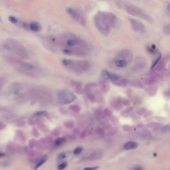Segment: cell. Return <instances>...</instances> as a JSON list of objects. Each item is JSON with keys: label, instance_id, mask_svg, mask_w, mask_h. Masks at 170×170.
<instances>
[{"label": "cell", "instance_id": "50", "mask_svg": "<svg viewBox=\"0 0 170 170\" xmlns=\"http://www.w3.org/2000/svg\"><path fill=\"white\" fill-rule=\"evenodd\" d=\"M133 170H144L142 168V167H140V166H137V167H136L134 168Z\"/></svg>", "mask_w": 170, "mask_h": 170}, {"label": "cell", "instance_id": "33", "mask_svg": "<svg viewBox=\"0 0 170 170\" xmlns=\"http://www.w3.org/2000/svg\"><path fill=\"white\" fill-rule=\"evenodd\" d=\"M134 109V107H129V108H127V109H126L125 110H124V111L122 112V114L123 115H129L132 113V112L133 111Z\"/></svg>", "mask_w": 170, "mask_h": 170}, {"label": "cell", "instance_id": "35", "mask_svg": "<svg viewBox=\"0 0 170 170\" xmlns=\"http://www.w3.org/2000/svg\"><path fill=\"white\" fill-rule=\"evenodd\" d=\"M9 20L10 22L14 24H18L19 23V20L17 18L14 17V16H11L9 17Z\"/></svg>", "mask_w": 170, "mask_h": 170}, {"label": "cell", "instance_id": "27", "mask_svg": "<svg viewBox=\"0 0 170 170\" xmlns=\"http://www.w3.org/2000/svg\"><path fill=\"white\" fill-rule=\"evenodd\" d=\"M65 141V138L64 137H59L56 139L54 142L56 146H59L61 145L62 143H64Z\"/></svg>", "mask_w": 170, "mask_h": 170}, {"label": "cell", "instance_id": "29", "mask_svg": "<svg viewBox=\"0 0 170 170\" xmlns=\"http://www.w3.org/2000/svg\"><path fill=\"white\" fill-rule=\"evenodd\" d=\"M69 109L71 110L72 111L75 112L76 113H78L80 112V107L78 105H75V104H73V105H71L69 106Z\"/></svg>", "mask_w": 170, "mask_h": 170}, {"label": "cell", "instance_id": "38", "mask_svg": "<svg viewBox=\"0 0 170 170\" xmlns=\"http://www.w3.org/2000/svg\"><path fill=\"white\" fill-rule=\"evenodd\" d=\"M47 115V112L45 111L37 112L33 115V116H44Z\"/></svg>", "mask_w": 170, "mask_h": 170}, {"label": "cell", "instance_id": "23", "mask_svg": "<svg viewBox=\"0 0 170 170\" xmlns=\"http://www.w3.org/2000/svg\"><path fill=\"white\" fill-rule=\"evenodd\" d=\"M161 59H162V54L161 53H159L156 59H155L154 61L153 62L152 64V66H151L152 70H153L155 69V67L157 66Z\"/></svg>", "mask_w": 170, "mask_h": 170}, {"label": "cell", "instance_id": "34", "mask_svg": "<svg viewBox=\"0 0 170 170\" xmlns=\"http://www.w3.org/2000/svg\"><path fill=\"white\" fill-rule=\"evenodd\" d=\"M161 132H163V133H168V132H170V125L168 124V125H164V126H163V127H162V128L161 129Z\"/></svg>", "mask_w": 170, "mask_h": 170}, {"label": "cell", "instance_id": "36", "mask_svg": "<svg viewBox=\"0 0 170 170\" xmlns=\"http://www.w3.org/2000/svg\"><path fill=\"white\" fill-rule=\"evenodd\" d=\"M147 110V109L146 108H144V107L139 108L137 110V114L139 115H142L146 112Z\"/></svg>", "mask_w": 170, "mask_h": 170}, {"label": "cell", "instance_id": "9", "mask_svg": "<svg viewBox=\"0 0 170 170\" xmlns=\"http://www.w3.org/2000/svg\"><path fill=\"white\" fill-rule=\"evenodd\" d=\"M115 59H121L127 62V64H130L132 62L133 59V54L132 51L128 49H124L120 51L116 56Z\"/></svg>", "mask_w": 170, "mask_h": 170}, {"label": "cell", "instance_id": "3", "mask_svg": "<svg viewBox=\"0 0 170 170\" xmlns=\"http://www.w3.org/2000/svg\"><path fill=\"white\" fill-rule=\"evenodd\" d=\"M62 65L65 68L77 75H81L89 71L90 69V63L85 61H73L69 59H63Z\"/></svg>", "mask_w": 170, "mask_h": 170}, {"label": "cell", "instance_id": "41", "mask_svg": "<svg viewBox=\"0 0 170 170\" xmlns=\"http://www.w3.org/2000/svg\"><path fill=\"white\" fill-rule=\"evenodd\" d=\"M67 162L62 163H61V164L59 165V166L57 167V169L59 170H64L67 167Z\"/></svg>", "mask_w": 170, "mask_h": 170}, {"label": "cell", "instance_id": "42", "mask_svg": "<svg viewBox=\"0 0 170 170\" xmlns=\"http://www.w3.org/2000/svg\"><path fill=\"white\" fill-rule=\"evenodd\" d=\"M83 148L82 147H78L74 151V154L75 155H78L82 151Z\"/></svg>", "mask_w": 170, "mask_h": 170}, {"label": "cell", "instance_id": "44", "mask_svg": "<svg viewBox=\"0 0 170 170\" xmlns=\"http://www.w3.org/2000/svg\"><path fill=\"white\" fill-rule=\"evenodd\" d=\"M166 13H167V14L168 15V16L169 17L170 14V3H169L168 4H167V6H166Z\"/></svg>", "mask_w": 170, "mask_h": 170}, {"label": "cell", "instance_id": "7", "mask_svg": "<svg viewBox=\"0 0 170 170\" xmlns=\"http://www.w3.org/2000/svg\"><path fill=\"white\" fill-rule=\"evenodd\" d=\"M57 97L59 102L64 105L71 103L77 99L75 93L67 90L59 91L57 92Z\"/></svg>", "mask_w": 170, "mask_h": 170}, {"label": "cell", "instance_id": "25", "mask_svg": "<svg viewBox=\"0 0 170 170\" xmlns=\"http://www.w3.org/2000/svg\"><path fill=\"white\" fill-rule=\"evenodd\" d=\"M110 72H108L106 70H103L102 71L101 73L102 78V80H109L110 79Z\"/></svg>", "mask_w": 170, "mask_h": 170}, {"label": "cell", "instance_id": "24", "mask_svg": "<svg viewBox=\"0 0 170 170\" xmlns=\"http://www.w3.org/2000/svg\"><path fill=\"white\" fill-rule=\"evenodd\" d=\"M146 49L148 52L151 54H156V53H158V50L154 45L148 46H147Z\"/></svg>", "mask_w": 170, "mask_h": 170}, {"label": "cell", "instance_id": "32", "mask_svg": "<svg viewBox=\"0 0 170 170\" xmlns=\"http://www.w3.org/2000/svg\"><path fill=\"white\" fill-rule=\"evenodd\" d=\"M163 32L166 35H169L170 34V24H167L163 27Z\"/></svg>", "mask_w": 170, "mask_h": 170}, {"label": "cell", "instance_id": "47", "mask_svg": "<svg viewBox=\"0 0 170 170\" xmlns=\"http://www.w3.org/2000/svg\"><path fill=\"white\" fill-rule=\"evenodd\" d=\"M123 129L124 131H129L131 130L132 127H130V126L129 125H124V126L123 127Z\"/></svg>", "mask_w": 170, "mask_h": 170}, {"label": "cell", "instance_id": "15", "mask_svg": "<svg viewBox=\"0 0 170 170\" xmlns=\"http://www.w3.org/2000/svg\"><path fill=\"white\" fill-rule=\"evenodd\" d=\"M71 84L75 92L77 94H81L82 93L83 89L82 88V85L81 83L78 81H72Z\"/></svg>", "mask_w": 170, "mask_h": 170}, {"label": "cell", "instance_id": "10", "mask_svg": "<svg viewBox=\"0 0 170 170\" xmlns=\"http://www.w3.org/2000/svg\"><path fill=\"white\" fill-rule=\"evenodd\" d=\"M113 84L117 86L125 87L128 83V80L126 78H123L121 76L115 73H110V79Z\"/></svg>", "mask_w": 170, "mask_h": 170}, {"label": "cell", "instance_id": "31", "mask_svg": "<svg viewBox=\"0 0 170 170\" xmlns=\"http://www.w3.org/2000/svg\"><path fill=\"white\" fill-rule=\"evenodd\" d=\"M6 82V80L5 77L3 76H0V94Z\"/></svg>", "mask_w": 170, "mask_h": 170}, {"label": "cell", "instance_id": "21", "mask_svg": "<svg viewBox=\"0 0 170 170\" xmlns=\"http://www.w3.org/2000/svg\"><path fill=\"white\" fill-rule=\"evenodd\" d=\"M158 90V87L156 85L151 86L148 89V94L151 97H153L156 95Z\"/></svg>", "mask_w": 170, "mask_h": 170}, {"label": "cell", "instance_id": "20", "mask_svg": "<svg viewBox=\"0 0 170 170\" xmlns=\"http://www.w3.org/2000/svg\"><path fill=\"white\" fill-rule=\"evenodd\" d=\"M114 64L116 67H119V68H124L127 67V65H128L127 62L121 59H115Z\"/></svg>", "mask_w": 170, "mask_h": 170}, {"label": "cell", "instance_id": "12", "mask_svg": "<svg viewBox=\"0 0 170 170\" xmlns=\"http://www.w3.org/2000/svg\"><path fill=\"white\" fill-rule=\"evenodd\" d=\"M147 66V61L145 57L142 56H138L136 57L135 61V67L138 71L145 69Z\"/></svg>", "mask_w": 170, "mask_h": 170}, {"label": "cell", "instance_id": "18", "mask_svg": "<svg viewBox=\"0 0 170 170\" xmlns=\"http://www.w3.org/2000/svg\"><path fill=\"white\" fill-rule=\"evenodd\" d=\"M166 65V59H161L160 61H159V63L156 66L155 69L153 70H155L156 72H159L164 70Z\"/></svg>", "mask_w": 170, "mask_h": 170}, {"label": "cell", "instance_id": "52", "mask_svg": "<svg viewBox=\"0 0 170 170\" xmlns=\"http://www.w3.org/2000/svg\"><path fill=\"white\" fill-rule=\"evenodd\" d=\"M1 20V17H0V21Z\"/></svg>", "mask_w": 170, "mask_h": 170}, {"label": "cell", "instance_id": "19", "mask_svg": "<svg viewBox=\"0 0 170 170\" xmlns=\"http://www.w3.org/2000/svg\"><path fill=\"white\" fill-rule=\"evenodd\" d=\"M138 146V144L134 141H130L126 143L124 146V149L129 150L134 149L137 148Z\"/></svg>", "mask_w": 170, "mask_h": 170}, {"label": "cell", "instance_id": "51", "mask_svg": "<svg viewBox=\"0 0 170 170\" xmlns=\"http://www.w3.org/2000/svg\"><path fill=\"white\" fill-rule=\"evenodd\" d=\"M5 156V154H4V153H0V157H3Z\"/></svg>", "mask_w": 170, "mask_h": 170}, {"label": "cell", "instance_id": "45", "mask_svg": "<svg viewBox=\"0 0 170 170\" xmlns=\"http://www.w3.org/2000/svg\"><path fill=\"white\" fill-rule=\"evenodd\" d=\"M66 158V155L64 153H61L58 156V159L59 160H61L63 159H65Z\"/></svg>", "mask_w": 170, "mask_h": 170}, {"label": "cell", "instance_id": "48", "mask_svg": "<svg viewBox=\"0 0 170 170\" xmlns=\"http://www.w3.org/2000/svg\"><path fill=\"white\" fill-rule=\"evenodd\" d=\"M99 167H87V168H85L83 170H97L98 169Z\"/></svg>", "mask_w": 170, "mask_h": 170}, {"label": "cell", "instance_id": "49", "mask_svg": "<svg viewBox=\"0 0 170 170\" xmlns=\"http://www.w3.org/2000/svg\"><path fill=\"white\" fill-rule=\"evenodd\" d=\"M78 130H79V129H77V128H75V129H74L73 131V133L75 135H78V134L80 133V131H79Z\"/></svg>", "mask_w": 170, "mask_h": 170}, {"label": "cell", "instance_id": "1", "mask_svg": "<svg viewBox=\"0 0 170 170\" xmlns=\"http://www.w3.org/2000/svg\"><path fill=\"white\" fill-rule=\"evenodd\" d=\"M94 20L97 30L106 37L109 35L111 27H116L118 22L116 15L106 12H98L94 16Z\"/></svg>", "mask_w": 170, "mask_h": 170}, {"label": "cell", "instance_id": "30", "mask_svg": "<svg viewBox=\"0 0 170 170\" xmlns=\"http://www.w3.org/2000/svg\"><path fill=\"white\" fill-rule=\"evenodd\" d=\"M47 161V158H43L40 161H38V162L37 163V165H35V170H37L39 168L41 165H43L44 163Z\"/></svg>", "mask_w": 170, "mask_h": 170}, {"label": "cell", "instance_id": "43", "mask_svg": "<svg viewBox=\"0 0 170 170\" xmlns=\"http://www.w3.org/2000/svg\"><path fill=\"white\" fill-rule=\"evenodd\" d=\"M88 131L86 130L83 131L82 132H81L80 134V137L81 138H84L85 137H87L88 136Z\"/></svg>", "mask_w": 170, "mask_h": 170}, {"label": "cell", "instance_id": "39", "mask_svg": "<svg viewBox=\"0 0 170 170\" xmlns=\"http://www.w3.org/2000/svg\"><path fill=\"white\" fill-rule=\"evenodd\" d=\"M96 133L98 134V135H101V136H103L105 134V132L103 129H102L101 128H97L95 129Z\"/></svg>", "mask_w": 170, "mask_h": 170}, {"label": "cell", "instance_id": "37", "mask_svg": "<svg viewBox=\"0 0 170 170\" xmlns=\"http://www.w3.org/2000/svg\"><path fill=\"white\" fill-rule=\"evenodd\" d=\"M103 114L105 116L107 117H110L112 115V112L108 108H105L104 110Z\"/></svg>", "mask_w": 170, "mask_h": 170}, {"label": "cell", "instance_id": "26", "mask_svg": "<svg viewBox=\"0 0 170 170\" xmlns=\"http://www.w3.org/2000/svg\"><path fill=\"white\" fill-rule=\"evenodd\" d=\"M130 84L132 86L137 88H144V84L140 81H132Z\"/></svg>", "mask_w": 170, "mask_h": 170}, {"label": "cell", "instance_id": "13", "mask_svg": "<svg viewBox=\"0 0 170 170\" xmlns=\"http://www.w3.org/2000/svg\"><path fill=\"white\" fill-rule=\"evenodd\" d=\"M159 77L156 73L147 75L143 78V82L147 85H152L159 81Z\"/></svg>", "mask_w": 170, "mask_h": 170}, {"label": "cell", "instance_id": "6", "mask_svg": "<svg viewBox=\"0 0 170 170\" xmlns=\"http://www.w3.org/2000/svg\"><path fill=\"white\" fill-rule=\"evenodd\" d=\"M97 84L96 83H89L85 85L84 90L86 95L91 101L100 102L103 100V96L101 92L96 88Z\"/></svg>", "mask_w": 170, "mask_h": 170}, {"label": "cell", "instance_id": "22", "mask_svg": "<svg viewBox=\"0 0 170 170\" xmlns=\"http://www.w3.org/2000/svg\"><path fill=\"white\" fill-rule=\"evenodd\" d=\"M64 125L67 129H72L75 126V121L72 120H69L64 122Z\"/></svg>", "mask_w": 170, "mask_h": 170}, {"label": "cell", "instance_id": "14", "mask_svg": "<svg viewBox=\"0 0 170 170\" xmlns=\"http://www.w3.org/2000/svg\"><path fill=\"white\" fill-rule=\"evenodd\" d=\"M103 156V152L101 150L94 151L88 157V160L89 161L98 160L101 158Z\"/></svg>", "mask_w": 170, "mask_h": 170}, {"label": "cell", "instance_id": "5", "mask_svg": "<svg viewBox=\"0 0 170 170\" xmlns=\"http://www.w3.org/2000/svg\"><path fill=\"white\" fill-rule=\"evenodd\" d=\"M123 9H125L127 13L130 15L141 18L150 23L153 22V19L149 15H148L145 12L143 11L141 9L135 5L127 4L125 3Z\"/></svg>", "mask_w": 170, "mask_h": 170}, {"label": "cell", "instance_id": "16", "mask_svg": "<svg viewBox=\"0 0 170 170\" xmlns=\"http://www.w3.org/2000/svg\"><path fill=\"white\" fill-rule=\"evenodd\" d=\"M98 86L102 92L103 93H107L109 90L110 85L107 80H102L99 82Z\"/></svg>", "mask_w": 170, "mask_h": 170}, {"label": "cell", "instance_id": "2", "mask_svg": "<svg viewBox=\"0 0 170 170\" xmlns=\"http://www.w3.org/2000/svg\"><path fill=\"white\" fill-rule=\"evenodd\" d=\"M8 62L18 70L28 76H34L38 72V69L33 64L21 60L18 57L10 56L7 58Z\"/></svg>", "mask_w": 170, "mask_h": 170}, {"label": "cell", "instance_id": "11", "mask_svg": "<svg viewBox=\"0 0 170 170\" xmlns=\"http://www.w3.org/2000/svg\"><path fill=\"white\" fill-rule=\"evenodd\" d=\"M132 29L134 31L139 33H143L146 32V27L142 22L133 18H129Z\"/></svg>", "mask_w": 170, "mask_h": 170}, {"label": "cell", "instance_id": "40", "mask_svg": "<svg viewBox=\"0 0 170 170\" xmlns=\"http://www.w3.org/2000/svg\"><path fill=\"white\" fill-rule=\"evenodd\" d=\"M163 95L166 99H169L170 98V90L169 89H166L163 92Z\"/></svg>", "mask_w": 170, "mask_h": 170}, {"label": "cell", "instance_id": "28", "mask_svg": "<svg viewBox=\"0 0 170 170\" xmlns=\"http://www.w3.org/2000/svg\"><path fill=\"white\" fill-rule=\"evenodd\" d=\"M161 126V124L160 123L156 122L150 123L147 125V127L152 129H157L160 127Z\"/></svg>", "mask_w": 170, "mask_h": 170}, {"label": "cell", "instance_id": "8", "mask_svg": "<svg viewBox=\"0 0 170 170\" xmlns=\"http://www.w3.org/2000/svg\"><path fill=\"white\" fill-rule=\"evenodd\" d=\"M67 12L69 13V14L75 21L79 22L83 26L86 25V21L81 12L76 9L72 7L67 8Z\"/></svg>", "mask_w": 170, "mask_h": 170}, {"label": "cell", "instance_id": "17", "mask_svg": "<svg viewBox=\"0 0 170 170\" xmlns=\"http://www.w3.org/2000/svg\"><path fill=\"white\" fill-rule=\"evenodd\" d=\"M29 28L30 30L35 32H40L41 30V26L38 22L33 21L29 24Z\"/></svg>", "mask_w": 170, "mask_h": 170}, {"label": "cell", "instance_id": "4", "mask_svg": "<svg viewBox=\"0 0 170 170\" xmlns=\"http://www.w3.org/2000/svg\"><path fill=\"white\" fill-rule=\"evenodd\" d=\"M4 46L6 49L12 52L18 57L22 59H27L29 57L27 49L19 41L14 38H9L6 40Z\"/></svg>", "mask_w": 170, "mask_h": 170}, {"label": "cell", "instance_id": "46", "mask_svg": "<svg viewBox=\"0 0 170 170\" xmlns=\"http://www.w3.org/2000/svg\"><path fill=\"white\" fill-rule=\"evenodd\" d=\"M122 103L124 105H126V106H128L129 105L130 103V101L129 99H124L122 101Z\"/></svg>", "mask_w": 170, "mask_h": 170}]
</instances>
